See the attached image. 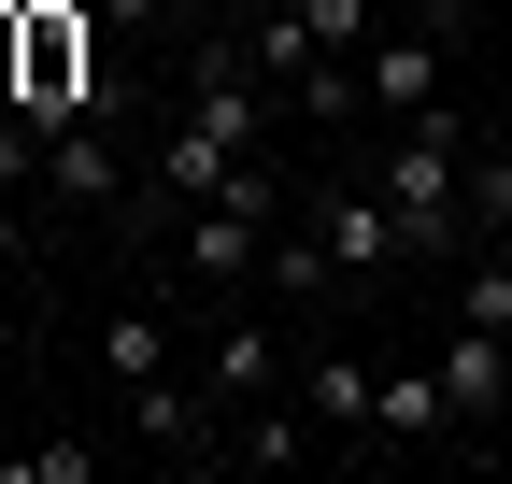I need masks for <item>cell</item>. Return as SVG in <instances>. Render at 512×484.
Segmentation results:
<instances>
[{"instance_id": "10", "label": "cell", "mask_w": 512, "mask_h": 484, "mask_svg": "<svg viewBox=\"0 0 512 484\" xmlns=\"http://www.w3.org/2000/svg\"><path fill=\"white\" fill-rule=\"evenodd\" d=\"M271 385H285V342H271V328H228V342H214V399L242 413V399H271Z\"/></svg>"}, {"instance_id": "7", "label": "cell", "mask_w": 512, "mask_h": 484, "mask_svg": "<svg viewBox=\"0 0 512 484\" xmlns=\"http://www.w3.org/2000/svg\"><path fill=\"white\" fill-rule=\"evenodd\" d=\"M313 442H328L313 413H271V399H242V413H228V442H214V470H299Z\"/></svg>"}, {"instance_id": "1", "label": "cell", "mask_w": 512, "mask_h": 484, "mask_svg": "<svg viewBox=\"0 0 512 484\" xmlns=\"http://www.w3.org/2000/svg\"><path fill=\"white\" fill-rule=\"evenodd\" d=\"M370 186H384V214H399V242H413L427 271L470 257V143H456V100H441V114H399V157H384Z\"/></svg>"}, {"instance_id": "11", "label": "cell", "mask_w": 512, "mask_h": 484, "mask_svg": "<svg viewBox=\"0 0 512 484\" xmlns=\"http://www.w3.org/2000/svg\"><path fill=\"white\" fill-rule=\"evenodd\" d=\"M100 371H114V385L171 371V328H157V314H100Z\"/></svg>"}, {"instance_id": "12", "label": "cell", "mask_w": 512, "mask_h": 484, "mask_svg": "<svg viewBox=\"0 0 512 484\" xmlns=\"http://www.w3.org/2000/svg\"><path fill=\"white\" fill-rule=\"evenodd\" d=\"M299 29H313V57H370L384 0H299Z\"/></svg>"}, {"instance_id": "13", "label": "cell", "mask_w": 512, "mask_h": 484, "mask_svg": "<svg viewBox=\"0 0 512 484\" xmlns=\"http://www.w3.org/2000/svg\"><path fill=\"white\" fill-rule=\"evenodd\" d=\"M470 242H512V143L470 157Z\"/></svg>"}, {"instance_id": "16", "label": "cell", "mask_w": 512, "mask_h": 484, "mask_svg": "<svg viewBox=\"0 0 512 484\" xmlns=\"http://www.w3.org/2000/svg\"><path fill=\"white\" fill-rule=\"evenodd\" d=\"M29 257V214H15V186H0V271H15Z\"/></svg>"}, {"instance_id": "6", "label": "cell", "mask_w": 512, "mask_h": 484, "mask_svg": "<svg viewBox=\"0 0 512 484\" xmlns=\"http://www.w3.org/2000/svg\"><path fill=\"white\" fill-rule=\"evenodd\" d=\"M427 356H441V399H456V428H498V413H512V328H470V314H456Z\"/></svg>"}, {"instance_id": "2", "label": "cell", "mask_w": 512, "mask_h": 484, "mask_svg": "<svg viewBox=\"0 0 512 484\" xmlns=\"http://www.w3.org/2000/svg\"><path fill=\"white\" fill-rule=\"evenodd\" d=\"M15 114H29V129H72V114H114L86 0H15Z\"/></svg>"}, {"instance_id": "4", "label": "cell", "mask_w": 512, "mask_h": 484, "mask_svg": "<svg viewBox=\"0 0 512 484\" xmlns=\"http://www.w3.org/2000/svg\"><path fill=\"white\" fill-rule=\"evenodd\" d=\"M43 200H72V214H128V200H143V171L114 157V114L43 129Z\"/></svg>"}, {"instance_id": "17", "label": "cell", "mask_w": 512, "mask_h": 484, "mask_svg": "<svg viewBox=\"0 0 512 484\" xmlns=\"http://www.w3.org/2000/svg\"><path fill=\"white\" fill-rule=\"evenodd\" d=\"M384 15H427V29H456V15H470V0H384Z\"/></svg>"}, {"instance_id": "9", "label": "cell", "mask_w": 512, "mask_h": 484, "mask_svg": "<svg viewBox=\"0 0 512 484\" xmlns=\"http://www.w3.org/2000/svg\"><path fill=\"white\" fill-rule=\"evenodd\" d=\"M370 385H384L370 356H313V428H328L342 456H370Z\"/></svg>"}, {"instance_id": "18", "label": "cell", "mask_w": 512, "mask_h": 484, "mask_svg": "<svg viewBox=\"0 0 512 484\" xmlns=\"http://www.w3.org/2000/svg\"><path fill=\"white\" fill-rule=\"evenodd\" d=\"M0 399H15V385H0Z\"/></svg>"}, {"instance_id": "15", "label": "cell", "mask_w": 512, "mask_h": 484, "mask_svg": "<svg viewBox=\"0 0 512 484\" xmlns=\"http://www.w3.org/2000/svg\"><path fill=\"white\" fill-rule=\"evenodd\" d=\"M0 484H86V442H15V456H0Z\"/></svg>"}, {"instance_id": "19", "label": "cell", "mask_w": 512, "mask_h": 484, "mask_svg": "<svg viewBox=\"0 0 512 484\" xmlns=\"http://www.w3.org/2000/svg\"><path fill=\"white\" fill-rule=\"evenodd\" d=\"M498 456H512V442H498Z\"/></svg>"}, {"instance_id": "8", "label": "cell", "mask_w": 512, "mask_h": 484, "mask_svg": "<svg viewBox=\"0 0 512 484\" xmlns=\"http://www.w3.org/2000/svg\"><path fill=\"white\" fill-rule=\"evenodd\" d=\"M441 428H456V399H441V356L370 385V442H441Z\"/></svg>"}, {"instance_id": "5", "label": "cell", "mask_w": 512, "mask_h": 484, "mask_svg": "<svg viewBox=\"0 0 512 484\" xmlns=\"http://www.w3.org/2000/svg\"><path fill=\"white\" fill-rule=\"evenodd\" d=\"M356 86H370L384 114H441V29H427V15H384L370 57H356Z\"/></svg>"}, {"instance_id": "14", "label": "cell", "mask_w": 512, "mask_h": 484, "mask_svg": "<svg viewBox=\"0 0 512 484\" xmlns=\"http://www.w3.org/2000/svg\"><path fill=\"white\" fill-rule=\"evenodd\" d=\"M228 0H100V29H214Z\"/></svg>"}, {"instance_id": "3", "label": "cell", "mask_w": 512, "mask_h": 484, "mask_svg": "<svg viewBox=\"0 0 512 484\" xmlns=\"http://www.w3.org/2000/svg\"><path fill=\"white\" fill-rule=\"evenodd\" d=\"M299 228H313V257H328V285H384V271H413V242H399V214H384V186H328Z\"/></svg>"}]
</instances>
